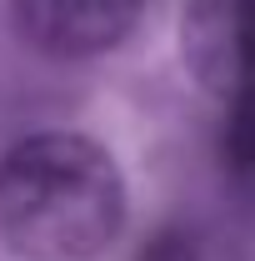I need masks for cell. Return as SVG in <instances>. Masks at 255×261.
<instances>
[{
    "label": "cell",
    "mask_w": 255,
    "mask_h": 261,
    "mask_svg": "<svg viewBox=\"0 0 255 261\" xmlns=\"http://www.w3.org/2000/svg\"><path fill=\"white\" fill-rule=\"evenodd\" d=\"M125 226L110 151L75 130H40L0 156V241L20 261H95Z\"/></svg>",
    "instance_id": "6da1fadb"
},
{
    "label": "cell",
    "mask_w": 255,
    "mask_h": 261,
    "mask_svg": "<svg viewBox=\"0 0 255 261\" xmlns=\"http://www.w3.org/2000/svg\"><path fill=\"white\" fill-rule=\"evenodd\" d=\"M180 50L210 96L255 100V0H185Z\"/></svg>",
    "instance_id": "7a4b0ae2"
},
{
    "label": "cell",
    "mask_w": 255,
    "mask_h": 261,
    "mask_svg": "<svg viewBox=\"0 0 255 261\" xmlns=\"http://www.w3.org/2000/svg\"><path fill=\"white\" fill-rule=\"evenodd\" d=\"M20 35L50 56H100L120 45L140 0H10Z\"/></svg>",
    "instance_id": "3957f363"
},
{
    "label": "cell",
    "mask_w": 255,
    "mask_h": 261,
    "mask_svg": "<svg viewBox=\"0 0 255 261\" xmlns=\"http://www.w3.org/2000/svg\"><path fill=\"white\" fill-rule=\"evenodd\" d=\"M225 161L240 176H255V100H235L225 121Z\"/></svg>",
    "instance_id": "277c9868"
}]
</instances>
